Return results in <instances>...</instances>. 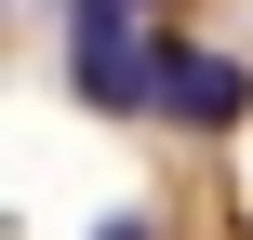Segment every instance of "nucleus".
<instances>
[{"label": "nucleus", "mask_w": 253, "mask_h": 240, "mask_svg": "<svg viewBox=\"0 0 253 240\" xmlns=\"http://www.w3.org/2000/svg\"><path fill=\"white\" fill-rule=\"evenodd\" d=\"M253 107V67L240 53H200V40H160V120H187V134H227Z\"/></svg>", "instance_id": "f03ea898"}, {"label": "nucleus", "mask_w": 253, "mask_h": 240, "mask_svg": "<svg viewBox=\"0 0 253 240\" xmlns=\"http://www.w3.org/2000/svg\"><path fill=\"white\" fill-rule=\"evenodd\" d=\"M67 13H80V0H67ZM107 13H133V0H107Z\"/></svg>", "instance_id": "20e7f679"}, {"label": "nucleus", "mask_w": 253, "mask_h": 240, "mask_svg": "<svg viewBox=\"0 0 253 240\" xmlns=\"http://www.w3.org/2000/svg\"><path fill=\"white\" fill-rule=\"evenodd\" d=\"M67 80H80V107H107V120H133V107H160V40H147L133 13H107V0H80V13H67Z\"/></svg>", "instance_id": "f257e3e1"}, {"label": "nucleus", "mask_w": 253, "mask_h": 240, "mask_svg": "<svg viewBox=\"0 0 253 240\" xmlns=\"http://www.w3.org/2000/svg\"><path fill=\"white\" fill-rule=\"evenodd\" d=\"M93 240H147V214H107V227H93Z\"/></svg>", "instance_id": "7ed1b4c3"}]
</instances>
